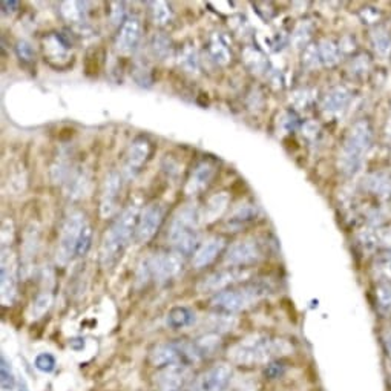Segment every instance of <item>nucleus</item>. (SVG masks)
<instances>
[{
	"mask_svg": "<svg viewBox=\"0 0 391 391\" xmlns=\"http://www.w3.org/2000/svg\"><path fill=\"white\" fill-rule=\"evenodd\" d=\"M303 63L304 67L308 69H315L322 67L321 63V57H320V51H317V43L316 45H308L304 54H303Z\"/></svg>",
	"mask_w": 391,
	"mask_h": 391,
	"instance_id": "e433bc0d",
	"label": "nucleus"
},
{
	"mask_svg": "<svg viewBox=\"0 0 391 391\" xmlns=\"http://www.w3.org/2000/svg\"><path fill=\"white\" fill-rule=\"evenodd\" d=\"M191 379V366L170 365L161 369L153 376V385L157 391H183Z\"/></svg>",
	"mask_w": 391,
	"mask_h": 391,
	"instance_id": "2eb2a0df",
	"label": "nucleus"
},
{
	"mask_svg": "<svg viewBox=\"0 0 391 391\" xmlns=\"http://www.w3.org/2000/svg\"><path fill=\"white\" fill-rule=\"evenodd\" d=\"M112 10H111V20L114 23H121L123 25V22L128 19L125 15V4L123 2H117V4H111Z\"/></svg>",
	"mask_w": 391,
	"mask_h": 391,
	"instance_id": "a18cd8bd",
	"label": "nucleus"
},
{
	"mask_svg": "<svg viewBox=\"0 0 391 391\" xmlns=\"http://www.w3.org/2000/svg\"><path fill=\"white\" fill-rule=\"evenodd\" d=\"M259 215V207L254 203H246V205H241L240 207H236L231 217L227 218V227L231 231L238 232L246 229L250 224H254L256 221V218Z\"/></svg>",
	"mask_w": 391,
	"mask_h": 391,
	"instance_id": "aec40b11",
	"label": "nucleus"
},
{
	"mask_svg": "<svg viewBox=\"0 0 391 391\" xmlns=\"http://www.w3.org/2000/svg\"><path fill=\"white\" fill-rule=\"evenodd\" d=\"M227 247V240L223 235L209 236L207 240L200 244V247L192 256V266L195 268L209 267L214 261L223 254Z\"/></svg>",
	"mask_w": 391,
	"mask_h": 391,
	"instance_id": "f3484780",
	"label": "nucleus"
},
{
	"mask_svg": "<svg viewBox=\"0 0 391 391\" xmlns=\"http://www.w3.org/2000/svg\"><path fill=\"white\" fill-rule=\"evenodd\" d=\"M217 174V165L212 160H201L191 170V175L187 178L184 186V193L187 197H193L205 192L210 186L212 180Z\"/></svg>",
	"mask_w": 391,
	"mask_h": 391,
	"instance_id": "dca6fc26",
	"label": "nucleus"
},
{
	"mask_svg": "<svg viewBox=\"0 0 391 391\" xmlns=\"http://www.w3.org/2000/svg\"><path fill=\"white\" fill-rule=\"evenodd\" d=\"M15 53H18V57L20 59L22 63L25 64H31L34 63L36 60V53L32 50V46L27 42V40H20L18 42V46H15Z\"/></svg>",
	"mask_w": 391,
	"mask_h": 391,
	"instance_id": "a19ab883",
	"label": "nucleus"
},
{
	"mask_svg": "<svg viewBox=\"0 0 391 391\" xmlns=\"http://www.w3.org/2000/svg\"><path fill=\"white\" fill-rule=\"evenodd\" d=\"M15 391H31V390H29V385H28V382L25 380V378H19V380H18V388H15Z\"/></svg>",
	"mask_w": 391,
	"mask_h": 391,
	"instance_id": "09e8293b",
	"label": "nucleus"
},
{
	"mask_svg": "<svg viewBox=\"0 0 391 391\" xmlns=\"http://www.w3.org/2000/svg\"><path fill=\"white\" fill-rule=\"evenodd\" d=\"M165 215L166 210L158 203H152V205L146 206L142 210L140 218H138L134 241L137 244L149 242L160 231L163 221H165Z\"/></svg>",
	"mask_w": 391,
	"mask_h": 391,
	"instance_id": "9b49d317",
	"label": "nucleus"
},
{
	"mask_svg": "<svg viewBox=\"0 0 391 391\" xmlns=\"http://www.w3.org/2000/svg\"><path fill=\"white\" fill-rule=\"evenodd\" d=\"M284 373H286V365H284L282 361H280V359L268 362L264 366V376L268 379H278L282 376Z\"/></svg>",
	"mask_w": 391,
	"mask_h": 391,
	"instance_id": "37998d69",
	"label": "nucleus"
},
{
	"mask_svg": "<svg viewBox=\"0 0 391 391\" xmlns=\"http://www.w3.org/2000/svg\"><path fill=\"white\" fill-rule=\"evenodd\" d=\"M140 214L138 205L130 203L120 212V215L114 219L109 229L103 235L100 246V264L103 270L111 272L123 256L130 240L135 236Z\"/></svg>",
	"mask_w": 391,
	"mask_h": 391,
	"instance_id": "f03ea898",
	"label": "nucleus"
},
{
	"mask_svg": "<svg viewBox=\"0 0 391 391\" xmlns=\"http://www.w3.org/2000/svg\"><path fill=\"white\" fill-rule=\"evenodd\" d=\"M149 362L156 369H166L170 365L192 366L201 362V357L193 341H167L153 345L149 352Z\"/></svg>",
	"mask_w": 391,
	"mask_h": 391,
	"instance_id": "423d86ee",
	"label": "nucleus"
},
{
	"mask_svg": "<svg viewBox=\"0 0 391 391\" xmlns=\"http://www.w3.org/2000/svg\"><path fill=\"white\" fill-rule=\"evenodd\" d=\"M317 51H320L322 67H329V68L335 67L341 59L339 45H336L330 39H322L321 42L317 43Z\"/></svg>",
	"mask_w": 391,
	"mask_h": 391,
	"instance_id": "bb28decb",
	"label": "nucleus"
},
{
	"mask_svg": "<svg viewBox=\"0 0 391 391\" xmlns=\"http://www.w3.org/2000/svg\"><path fill=\"white\" fill-rule=\"evenodd\" d=\"M18 380L19 379H15L11 362L6 359L5 355H2V357H0V384H2V390L11 391L18 388Z\"/></svg>",
	"mask_w": 391,
	"mask_h": 391,
	"instance_id": "2f4dec72",
	"label": "nucleus"
},
{
	"mask_svg": "<svg viewBox=\"0 0 391 391\" xmlns=\"http://www.w3.org/2000/svg\"><path fill=\"white\" fill-rule=\"evenodd\" d=\"M387 137L391 140V118L388 120V128H387Z\"/></svg>",
	"mask_w": 391,
	"mask_h": 391,
	"instance_id": "8fccbe9b",
	"label": "nucleus"
},
{
	"mask_svg": "<svg viewBox=\"0 0 391 391\" xmlns=\"http://www.w3.org/2000/svg\"><path fill=\"white\" fill-rule=\"evenodd\" d=\"M69 48L71 45L67 39L60 34H50L43 42L45 57L53 63V60H64L69 59Z\"/></svg>",
	"mask_w": 391,
	"mask_h": 391,
	"instance_id": "5701e85b",
	"label": "nucleus"
},
{
	"mask_svg": "<svg viewBox=\"0 0 391 391\" xmlns=\"http://www.w3.org/2000/svg\"><path fill=\"white\" fill-rule=\"evenodd\" d=\"M142 37V22L135 15H129L123 22V25L120 27L117 34L116 46L120 53L130 54L137 50L138 42Z\"/></svg>",
	"mask_w": 391,
	"mask_h": 391,
	"instance_id": "a211bd4d",
	"label": "nucleus"
},
{
	"mask_svg": "<svg viewBox=\"0 0 391 391\" xmlns=\"http://www.w3.org/2000/svg\"><path fill=\"white\" fill-rule=\"evenodd\" d=\"M181 63H183V67L189 72H193V71L198 69V57H197V53H195L192 46L184 48V51L181 54Z\"/></svg>",
	"mask_w": 391,
	"mask_h": 391,
	"instance_id": "79ce46f5",
	"label": "nucleus"
},
{
	"mask_svg": "<svg viewBox=\"0 0 391 391\" xmlns=\"http://www.w3.org/2000/svg\"><path fill=\"white\" fill-rule=\"evenodd\" d=\"M376 273L379 281H391V254L382 255L376 263Z\"/></svg>",
	"mask_w": 391,
	"mask_h": 391,
	"instance_id": "ea45409f",
	"label": "nucleus"
},
{
	"mask_svg": "<svg viewBox=\"0 0 391 391\" xmlns=\"http://www.w3.org/2000/svg\"><path fill=\"white\" fill-rule=\"evenodd\" d=\"M231 197L227 192H219L212 195L205 203V207L200 209V224H210L217 221L229 207Z\"/></svg>",
	"mask_w": 391,
	"mask_h": 391,
	"instance_id": "6ab92c4d",
	"label": "nucleus"
},
{
	"mask_svg": "<svg viewBox=\"0 0 391 391\" xmlns=\"http://www.w3.org/2000/svg\"><path fill=\"white\" fill-rule=\"evenodd\" d=\"M373 126L369 120H357L348 128L338 153V169L344 177H353L362 167V163L373 144Z\"/></svg>",
	"mask_w": 391,
	"mask_h": 391,
	"instance_id": "7ed1b4c3",
	"label": "nucleus"
},
{
	"mask_svg": "<svg viewBox=\"0 0 391 391\" xmlns=\"http://www.w3.org/2000/svg\"><path fill=\"white\" fill-rule=\"evenodd\" d=\"M362 187L380 200H391V174L371 172L364 178Z\"/></svg>",
	"mask_w": 391,
	"mask_h": 391,
	"instance_id": "412c9836",
	"label": "nucleus"
},
{
	"mask_svg": "<svg viewBox=\"0 0 391 391\" xmlns=\"http://www.w3.org/2000/svg\"><path fill=\"white\" fill-rule=\"evenodd\" d=\"M88 224L86 217L83 212L74 210L64 218L60 231V238H59V246H57V254L55 259L59 266H67L69 261L76 256L77 250V242L81 235L83 227Z\"/></svg>",
	"mask_w": 391,
	"mask_h": 391,
	"instance_id": "0eeeda50",
	"label": "nucleus"
},
{
	"mask_svg": "<svg viewBox=\"0 0 391 391\" xmlns=\"http://www.w3.org/2000/svg\"><path fill=\"white\" fill-rule=\"evenodd\" d=\"M34 366L39 371L50 374L55 370L57 361H55L54 355H51V353H39L34 359Z\"/></svg>",
	"mask_w": 391,
	"mask_h": 391,
	"instance_id": "c9c22d12",
	"label": "nucleus"
},
{
	"mask_svg": "<svg viewBox=\"0 0 391 391\" xmlns=\"http://www.w3.org/2000/svg\"><path fill=\"white\" fill-rule=\"evenodd\" d=\"M270 291V284L263 281H252L244 284V286L231 287L221 293H217L210 299V307L214 308L217 315L233 316L256 306Z\"/></svg>",
	"mask_w": 391,
	"mask_h": 391,
	"instance_id": "20e7f679",
	"label": "nucleus"
},
{
	"mask_svg": "<svg viewBox=\"0 0 391 391\" xmlns=\"http://www.w3.org/2000/svg\"><path fill=\"white\" fill-rule=\"evenodd\" d=\"M359 15L362 22L369 23V25H376V23H379L382 19V13L378 10V8H371V6L362 8Z\"/></svg>",
	"mask_w": 391,
	"mask_h": 391,
	"instance_id": "c03bdc74",
	"label": "nucleus"
},
{
	"mask_svg": "<svg viewBox=\"0 0 391 391\" xmlns=\"http://www.w3.org/2000/svg\"><path fill=\"white\" fill-rule=\"evenodd\" d=\"M246 275L247 273L242 272V268H233V267L219 268V270L206 275L205 278L198 282L197 290L200 293H214V295H217V293H221L227 289H231L235 282L242 281V278Z\"/></svg>",
	"mask_w": 391,
	"mask_h": 391,
	"instance_id": "ddd939ff",
	"label": "nucleus"
},
{
	"mask_svg": "<svg viewBox=\"0 0 391 391\" xmlns=\"http://www.w3.org/2000/svg\"><path fill=\"white\" fill-rule=\"evenodd\" d=\"M289 353H291L289 341L266 335V333H254V335L242 338L233 344L227 352V357H229L231 364L255 366L267 365Z\"/></svg>",
	"mask_w": 391,
	"mask_h": 391,
	"instance_id": "f257e3e1",
	"label": "nucleus"
},
{
	"mask_svg": "<svg viewBox=\"0 0 391 391\" xmlns=\"http://www.w3.org/2000/svg\"><path fill=\"white\" fill-rule=\"evenodd\" d=\"M0 290H2L4 306H11L18 296L19 284V259L11 246L2 247V261H0Z\"/></svg>",
	"mask_w": 391,
	"mask_h": 391,
	"instance_id": "9d476101",
	"label": "nucleus"
},
{
	"mask_svg": "<svg viewBox=\"0 0 391 391\" xmlns=\"http://www.w3.org/2000/svg\"><path fill=\"white\" fill-rule=\"evenodd\" d=\"M184 256L177 252H158L142 261L137 270V281L146 286L151 281L166 284L175 280L183 272Z\"/></svg>",
	"mask_w": 391,
	"mask_h": 391,
	"instance_id": "39448f33",
	"label": "nucleus"
},
{
	"mask_svg": "<svg viewBox=\"0 0 391 391\" xmlns=\"http://www.w3.org/2000/svg\"><path fill=\"white\" fill-rule=\"evenodd\" d=\"M92 236H94L92 226L88 223V224L83 227V231H81V235H80V238H78L77 250H76V256L83 258V256L88 254L89 249H91V246H92Z\"/></svg>",
	"mask_w": 391,
	"mask_h": 391,
	"instance_id": "f704fd0d",
	"label": "nucleus"
},
{
	"mask_svg": "<svg viewBox=\"0 0 391 391\" xmlns=\"http://www.w3.org/2000/svg\"><path fill=\"white\" fill-rule=\"evenodd\" d=\"M121 191H123V175L117 172V170H111V172L106 175L102 186V195H100L102 218H111L118 210Z\"/></svg>",
	"mask_w": 391,
	"mask_h": 391,
	"instance_id": "4468645a",
	"label": "nucleus"
},
{
	"mask_svg": "<svg viewBox=\"0 0 391 391\" xmlns=\"http://www.w3.org/2000/svg\"><path fill=\"white\" fill-rule=\"evenodd\" d=\"M264 258V249L255 238H244L235 241L227 247L224 254V264L233 268H247L259 263Z\"/></svg>",
	"mask_w": 391,
	"mask_h": 391,
	"instance_id": "6e6552de",
	"label": "nucleus"
},
{
	"mask_svg": "<svg viewBox=\"0 0 391 391\" xmlns=\"http://www.w3.org/2000/svg\"><path fill=\"white\" fill-rule=\"evenodd\" d=\"M350 99H352V92L345 86H335L324 95L321 108L329 114H338L347 108Z\"/></svg>",
	"mask_w": 391,
	"mask_h": 391,
	"instance_id": "4be33fe9",
	"label": "nucleus"
},
{
	"mask_svg": "<svg viewBox=\"0 0 391 391\" xmlns=\"http://www.w3.org/2000/svg\"><path fill=\"white\" fill-rule=\"evenodd\" d=\"M63 15L67 20L78 23L85 19V4L80 2H64L63 4Z\"/></svg>",
	"mask_w": 391,
	"mask_h": 391,
	"instance_id": "72a5a7b5",
	"label": "nucleus"
},
{
	"mask_svg": "<svg viewBox=\"0 0 391 391\" xmlns=\"http://www.w3.org/2000/svg\"><path fill=\"white\" fill-rule=\"evenodd\" d=\"M370 64H371V62L369 59V55H366V54H359V55L355 57V59L352 60V63H350V71H352L353 76L362 77V76L366 74V72H369Z\"/></svg>",
	"mask_w": 391,
	"mask_h": 391,
	"instance_id": "4c0bfd02",
	"label": "nucleus"
},
{
	"mask_svg": "<svg viewBox=\"0 0 391 391\" xmlns=\"http://www.w3.org/2000/svg\"><path fill=\"white\" fill-rule=\"evenodd\" d=\"M53 306V295L50 291H42L32 299L31 304V317L32 320H40V317L45 316Z\"/></svg>",
	"mask_w": 391,
	"mask_h": 391,
	"instance_id": "c756f323",
	"label": "nucleus"
},
{
	"mask_svg": "<svg viewBox=\"0 0 391 391\" xmlns=\"http://www.w3.org/2000/svg\"><path fill=\"white\" fill-rule=\"evenodd\" d=\"M387 347H388V353L391 356V335L388 336V341H387Z\"/></svg>",
	"mask_w": 391,
	"mask_h": 391,
	"instance_id": "3c124183",
	"label": "nucleus"
},
{
	"mask_svg": "<svg viewBox=\"0 0 391 391\" xmlns=\"http://www.w3.org/2000/svg\"><path fill=\"white\" fill-rule=\"evenodd\" d=\"M374 296L380 312H391V281H379Z\"/></svg>",
	"mask_w": 391,
	"mask_h": 391,
	"instance_id": "473e14b6",
	"label": "nucleus"
},
{
	"mask_svg": "<svg viewBox=\"0 0 391 391\" xmlns=\"http://www.w3.org/2000/svg\"><path fill=\"white\" fill-rule=\"evenodd\" d=\"M195 322V312L189 307L178 306L170 308L166 316V325L172 330H181L186 327H191Z\"/></svg>",
	"mask_w": 391,
	"mask_h": 391,
	"instance_id": "b1692460",
	"label": "nucleus"
},
{
	"mask_svg": "<svg viewBox=\"0 0 391 391\" xmlns=\"http://www.w3.org/2000/svg\"><path fill=\"white\" fill-rule=\"evenodd\" d=\"M209 54L212 59H214V62L221 64V67H226V64H229L232 62V54L229 51V46L223 42V39L218 34H214L210 37Z\"/></svg>",
	"mask_w": 391,
	"mask_h": 391,
	"instance_id": "a878e982",
	"label": "nucleus"
},
{
	"mask_svg": "<svg viewBox=\"0 0 391 391\" xmlns=\"http://www.w3.org/2000/svg\"><path fill=\"white\" fill-rule=\"evenodd\" d=\"M371 45L379 55H390L391 54V32L387 28L378 27L371 32Z\"/></svg>",
	"mask_w": 391,
	"mask_h": 391,
	"instance_id": "cd10ccee",
	"label": "nucleus"
},
{
	"mask_svg": "<svg viewBox=\"0 0 391 391\" xmlns=\"http://www.w3.org/2000/svg\"><path fill=\"white\" fill-rule=\"evenodd\" d=\"M195 347H197L201 361L207 359V357L214 356L223 345V338L218 333H206V335L200 336L193 341Z\"/></svg>",
	"mask_w": 391,
	"mask_h": 391,
	"instance_id": "393cba45",
	"label": "nucleus"
},
{
	"mask_svg": "<svg viewBox=\"0 0 391 391\" xmlns=\"http://www.w3.org/2000/svg\"><path fill=\"white\" fill-rule=\"evenodd\" d=\"M233 379V366L229 362H218L198 373L189 391H226Z\"/></svg>",
	"mask_w": 391,
	"mask_h": 391,
	"instance_id": "1a4fd4ad",
	"label": "nucleus"
},
{
	"mask_svg": "<svg viewBox=\"0 0 391 391\" xmlns=\"http://www.w3.org/2000/svg\"><path fill=\"white\" fill-rule=\"evenodd\" d=\"M151 48L153 54L163 59V57H166L170 53V40L163 34H156L152 37Z\"/></svg>",
	"mask_w": 391,
	"mask_h": 391,
	"instance_id": "58836bf2",
	"label": "nucleus"
},
{
	"mask_svg": "<svg viewBox=\"0 0 391 391\" xmlns=\"http://www.w3.org/2000/svg\"><path fill=\"white\" fill-rule=\"evenodd\" d=\"M69 345L72 350H76V352H78V350H81L85 347V339H81V338H74V339H71L69 341Z\"/></svg>",
	"mask_w": 391,
	"mask_h": 391,
	"instance_id": "de8ad7c7",
	"label": "nucleus"
},
{
	"mask_svg": "<svg viewBox=\"0 0 391 391\" xmlns=\"http://www.w3.org/2000/svg\"><path fill=\"white\" fill-rule=\"evenodd\" d=\"M151 19L153 22V25L157 27H166L167 23L172 20V8L167 2H151Z\"/></svg>",
	"mask_w": 391,
	"mask_h": 391,
	"instance_id": "c85d7f7f",
	"label": "nucleus"
},
{
	"mask_svg": "<svg viewBox=\"0 0 391 391\" xmlns=\"http://www.w3.org/2000/svg\"><path fill=\"white\" fill-rule=\"evenodd\" d=\"M18 8H19V2H15V0H4L2 2L4 14H13L18 11Z\"/></svg>",
	"mask_w": 391,
	"mask_h": 391,
	"instance_id": "49530a36",
	"label": "nucleus"
},
{
	"mask_svg": "<svg viewBox=\"0 0 391 391\" xmlns=\"http://www.w3.org/2000/svg\"><path fill=\"white\" fill-rule=\"evenodd\" d=\"M152 153V144L144 137H138L129 144V148L125 153L123 160V169H121V175L125 178H135L142 172L143 166L148 163Z\"/></svg>",
	"mask_w": 391,
	"mask_h": 391,
	"instance_id": "f8f14e48",
	"label": "nucleus"
},
{
	"mask_svg": "<svg viewBox=\"0 0 391 391\" xmlns=\"http://www.w3.org/2000/svg\"><path fill=\"white\" fill-rule=\"evenodd\" d=\"M313 29H315V25L310 20L299 22L296 28H295V31H293V34H291L293 45H295L296 48H307L308 40L312 39Z\"/></svg>",
	"mask_w": 391,
	"mask_h": 391,
	"instance_id": "7c9ffc66",
	"label": "nucleus"
}]
</instances>
